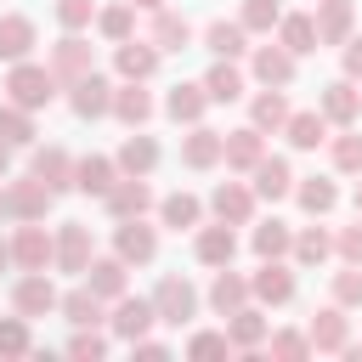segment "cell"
I'll use <instances>...</instances> for the list:
<instances>
[{"mask_svg": "<svg viewBox=\"0 0 362 362\" xmlns=\"http://www.w3.org/2000/svg\"><path fill=\"white\" fill-rule=\"evenodd\" d=\"M57 90H62V79L51 74V62H34V57H23V62H11V74H6V102L28 107V113L51 107V102H57Z\"/></svg>", "mask_w": 362, "mask_h": 362, "instance_id": "6da1fadb", "label": "cell"}, {"mask_svg": "<svg viewBox=\"0 0 362 362\" xmlns=\"http://www.w3.org/2000/svg\"><path fill=\"white\" fill-rule=\"evenodd\" d=\"M51 260H57V232H45L40 221H17V232H11V266L45 272Z\"/></svg>", "mask_w": 362, "mask_h": 362, "instance_id": "7a4b0ae2", "label": "cell"}, {"mask_svg": "<svg viewBox=\"0 0 362 362\" xmlns=\"http://www.w3.org/2000/svg\"><path fill=\"white\" fill-rule=\"evenodd\" d=\"M153 305H158V322H170V328H181V322H192L198 317V288L187 283V277H158V288H153Z\"/></svg>", "mask_w": 362, "mask_h": 362, "instance_id": "3957f363", "label": "cell"}, {"mask_svg": "<svg viewBox=\"0 0 362 362\" xmlns=\"http://www.w3.org/2000/svg\"><path fill=\"white\" fill-rule=\"evenodd\" d=\"M153 322H158V305H153V300H141V294H119V300H113V317H107L113 339L136 345V339H147Z\"/></svg>", "mask_w": 362, "mask_h": 362, "instance_id": "277c9868", "label": "cell"}, {"mask_svg": "<svg viewBox=\"0 0 362 362\" xmlns=\"http://www.w3.org/2000/svg\"><path fill=\"white\" fill-rule=\"evenodd\" d=\"M57 300H62V294H57V283H51L45 272H23V277L11 283V311H23L28 322H34V317H51Z\"/></svg>", "mask_w": 362, "mask_h": 362, "instance_id": "5b68a950", "label": "cell"}, {"mask_svg": "<svg viewBox=\"0 0 362 362\" xmlns=\"http://www.w3.org/2000/svg\"><path fill=\"white\" fill-rule=\"evenodd\" d=\"M90 68H96L90 40H85V34H74V28H62V40L51 45V74H57L62 85H74V79H85Z\"/></svg>", "mask_w": 362, "mask_h": 362, "instance_id": "8992f818", "label": "cell"}, {"mask_svg": "<svg viewBox=\"0 0 362 362\" xmlns=\"http://www.w3.org/2000/svg\"><path fill=\"white\" fill-rule=\"evenodd\" d=\"M68 107H74L79 119H107V113H113V79L90 68L85 79L68 85Z\"/></svg>", "mask_w": 362, "mask_h": 362, "instance_id": "52a82bcc", "label": "cell"}, {"mask_svg": "<svg viewBox=\"0 0 362 362\" xmlns=\"http://www.w3.org/2000/svg\"><path fill=\"white\" fill-rule=\"evenodd\" d=\"M51 198H57V192H51V187H45L34 170H28V175H17V181L6 187L11 221H45V215H51Z\"/></svg>", "mask_w": 362, "mask_h": 362, "instance_id": "ba28073f", "label": "cell"}, {"mask_svg": "<svg viewBox=\"0 0 362 362\" xmlns=\"http://www.w3.org/2000/svg\"><path fill=\"white\" fill-rule=\"evenodd\" d=\"M102 204H107V215H113V221H136V215L158 209V198H153L147 175H119V181H113V192H107Z\"/></svg>", "mask_w": 362, "mask_h": 362, "instance_id": "9c48e42d", "label": "cell"}, {"mask_svg": "<svg viewBox=\"0 0 362 362\" xmlns=\"http://www.w3.org/2000/svg\"><path fill=\"white\" fill-rule=\"evenodd\" d=\"M96 255H90V226L85 221H62L57 226V272H68V277H85V266H90Z\"/></svg>", "mask_w": 362, "mask_h": 362, "instance_id": "30bf717a", "label": "cell"}, {"mask_svg": "<svg viewBox=\"0 0 362 362\" xmlns=\"http://www.w3.org/2000/svg\"><path fill=\"white\" fill-rule=\"evenodd\" d=\"M255 187H243V181H221L215 192H209V209H215V221H226V226H249L255 221Z\"/></svg>", "mask_w": 362, "mask_h": 362, "instance_id": "8fae6325", "label": "cell"}, {"mask_svg": "<svg viewBox=\"0 0 362 362\" xmlns=\"http://www.w3.org/2000/svg\"><path fill=\"white\" fill-rule=\"evenodd\" d=\"M113 255L124 260V266H147L153 255H158V232L136 215V221H119V232H113Z\"/></svg>", "mask_w": 362, "mask_h": 362, "instance_id": "7c38bea8", "label": "cell"}, {"mask_svg": "<svg viewBox=\"0 0 362 362\" xmlns=\"http://www.w3.org/2000/svg\"><path fill=\"white\" fill-rule=\"evenodd\" d=\"M249 68H255V79H260V85H277V90H288V85H294V68H300V57H294L288 45H255Z\"/></svg>", "mask_w": 362, "mask_h": 362, "instance_id": "4fadbf2b", "label": "cell"}, {"mask_svg": "<svg viewBox=\"0 0 362 362\" xmlns=\"http://www.w3.org/2000/svg\"><path fill=\"white\" fill-rule=\"evenodd\" d=\"M221 153H226V136H221V130L187 124V136H181V164H187V170H215Z\"/></svg>", "mask_w": 362, "mask_h": 362, "instance_id": "5bb4252c", "label": "cell"}, {"mask_svg": "<svg viewBox=\"0 0 362 362\" xmlns=\"http://www.w3.org/2000/svg\"><path fill=\"white\" fill-rule=\"evenodd\" d=\"M119 175H124V170H119V158H102V153H85V158L74 164V192H85V198H107Z\"/></svg>", "mask_w": 362, "mask_h": 362, "instance_id": "9a60e30c", "label": "cell"}, {"mask_svg": "<svg viewBox=\"0 0 362 362\" xmlns=\"http://www.w3.org/2000/svg\"><path fill=\"white\" fill-rule=\"evenodd\" d=\"M249 294L260 305H288L294 300V272L283 260H260V272H249Z\"/></svg>", "mask_w": 362, "mask_h": 362, "instance_id": "2e32d148", "label": "cell"}, {"mask_svg": "<svg viewBox=\"0 0 362 362\" xmlns=\"http://www.w3.org/2000/svg\"><path fill=\"white\" fill-rule=\"evenodd\" d=\"M317 40L322 45H345L356 34V0H317Z\"/></svg>", "mask_w": 362, "mask_h": 362, "instance_id": "e0dca14e", "label": "cell"}, {"mask_svg": "<svg viewBox=\"0 0 362 362\" xmlns=\"http://www.w3.org/2000/svg\"><path fill=\"white\" fill-rule=\"evenodd\" d=\"M34 45H40L34 17H23V11H0V62H23V57H34Z\"/></svg>", "mask_w": 362, "mask_h": 362, "instance_id": "ac0fdd59", "label": "cell"}, {"mask_svg": "<svg viewBox=\"0 0 362 362\" xmlns=\"http://www.w3.org/2000/svg\"><path fill=\"white\" fill-rule=\"evenodd\" d=\"M158 57H164V51H158L153 40H124V45H113V68H119V79H141V85H147V79L158 74Z\"/></svg>", "mask_w": 362, "mask_h": 362, "instance_id": "d6986e66", "label": "cell"}, {"mask_svg": "<svg viewBox=\"0 0 362 362\" xmlns=\"http://www.w3.org/2000/svg\"><path fill=\"white\" fill-rule=\"evenodd\" d=\"M317 107H322V119L339 124V130L356 124V113H362V90H356V79H334V85H322Z\"/></svg>", "mask_w": 362, "mask_h": 362, "instance_id": "ffe728a7", "label": "cell"}, {"mask_svg": "<svg viewBox=\"0 0 362 362\" xmlns=\"http://www.w3.org/2000/svg\"><path fill=\"white\" fill-rule=\"evenodd\" d=\"M260 158H266V130H255V124H243V130H226V153H221V164H226V170L249 175Z\"/></svg>", "mask_w": 362, "mask_h": 362, "instance_id": "44dd1931", "label": "cell"}, {"mask_svg": "<svg viewBox=\"0 0 362 362\" xmlns=\"http://www.w3.org/2000/svg\"><path fill=\"white\" fill-rule=\"evenodd\" d=\"M74 164H79V158L51 141V147H34V164H28V170H34L51 192H74Z\"/></svg>", "mask_w": 362, "mask_h": 362, "instance_id": "7402d4cb", "label": "cell"}, {"mask_svg": "<svg viewBox=\"0 0 362 362\" xmlns=\"http://www.w3.org/2000/svg\"><path fill=\"white\" fill-rule=\"evenodd\" d=\"M249 187H255V198L260 204H277V198H288L294 192V170H288V158H260L255 170H249Z\"/></svg>", "mask_w": 362, "mask_h": 362, "instance_id": "603a6c76", "label": "cell"}, {"mask_svg": "<svg viewBox=\"0 0 362 362\" xmlns=\"http://www.w3.org/2000/svg\"><path fill=\"white\" fill-rule=\"evenodd\" d=\"M226 334H232V351H260V345L272 339V322H266L260 300H255V305H238V311L226 317Z\"/></svg>", "mask_w": 362, "mask_h": 362, "instance_id": "cb8c5ba5", "label": "cell"}, {"mask_svg": "<svg viewBox=\"0 0 362 362\" xmlns=\"http://www.w3.org/2000/svg\"><path fill=\"white\" fill-rule=\"evenodd\" d=\"M305 334H311V351H345V345H351V317H345V305H322V311L305 322Z\"/></svg>", "mask_w": 362, "mask_h": 362, "instance_id": "d4e9b609", "label": "cell"}, {"mask_svg": "<svg viewBox=\"0 0 362 362\" xmlns=\"http://www.w3.org/2000/svg\"><path fill=\"white\" fill-rule=\"evenodd\" d=\"M192 255H198L204 266H232V255H238V232H232L226 221H215V226H198V238H192Z\"/></svg>", "mask_w": 362, "mask_h": 362, "instance_id": "484cf974", "label": "cell"}, {"mask_svg": "<svg viewBox=\"0 0 362 362\" xmlns=\"http://www.w3.org/2000/svg\"><path fill=\"white\" fill-rule=\"evenodd\" d=\"M102 305H107V300H102L90 283H79V288H68V294L57 300V311H62L74 328H96V322H107V311H102Z\"/></svg>", "mask_w": 362, "mask_h": 362, "instance_id": "4316f807", "label": "cell"}, {"mask_svg": "<svg viewBox=\"0 0 362 362\" xmlns=\"http://www.w3.org/2000/svg\"><path fill=\"white\" fill-rule=\"evenodd\" d=\"M113 119H119V124H130V130H141V124L153 119V96L141 90V79L113 85Z\"/></svg>", "mask_w": 362, "mask_h": 362, "instance_id": "83f0119b", "label": "cell"}, {"mask_svg": "<svg viewBox=\"0 0 362 362\" xmlns=\"http://www.w3.org/2000/svg\"><path fill=\"white\" fill-rule=\"evenodd\" d=\"M283 136H288V147H294V153H317V147L328 141V119H322V107H305V113H288V124H283Z\"/></svg>", "mask_w": 362, "mask_h": 362, "instance_id": "f1b7e54d", "label": "cell"}, {"mask_svg": "<svg viewBox=\"0 0 362 362\" xmlns=\"http://www.w3.org/2000/svg\"><path fill=\"white\" fill-rule=\"evenodd\" d=\"M79 283H90V288L113 305V300L124 294V283H130V266H124L119 255H102V260H90V266H85V277H79Z\"/></svg>", "mask_w": 362, "mask_h": 362, "instance_id": "f546056e", "label": "cell"}, {"mask_svg": "<svg viewBox=\"0 0 362 362\" xmlns=\"http://www.w3.org/2000/svg\"><path fill=\"white\" fill-rule=\"evenodd\" d=\"M255 294H249V277L243 272H232V266H215V283H209V305L221 311V317H232L238 305H249Z\"/></svg>", "mask_w": 362, "mask_h": 362, "instance_id": "4dcf8cb0", "label": "cell"}, {"mask_svg": "<svg viewBox=\"0 0 362 362\" xmlns=\"http://www.w3.org/2000/svg\"><path fill=\"white\" fill-rule=\"evenodd\" d=\"M147 40H153L158 51H187V45H192V23H187L181 11H170V6H158V11H153Z\"/></svg>", "mask_w": 362, "mask_h": 362, "instance_id": "1f68e13d", "label": "cell"}, {"mask_svg": "<svg viewBox=\"0 0 362 362\" xmlns=\"http://www.w3.org/2000/svg\"><path fill=\"white\" fill-rule=\"evenodd\" d=\"M277 45H288L294 57H311L322 40H317V17L311 11H283V23H277Z\"/></svg>", "mask_w": 362, "mask_h": 362, "instance_id": "d6a6232c", "label": "cell"}, {"mask_svg": "<svg viewBox=\"0 0 362 362\" xmlns=\"http://www.w3.org/2000/svg\"><path fill=\"white\" fill-rule=\"evenodd\" d=\"M204 45H209V57H221V62H238V57H249V28L243 23H209L204 28Z\"/></svg>", "mask_w": 362, "mask_h": 362, "instance_id": "836d02e7", "label": "cell"}, {"mask_svg": "<svg viewBox=\"0 0 362 362\" xmlns=\"http://www.w3.org/2000/svg\"><path fill=\"white\" fill-rule=\"evenodd\" d=\"M204 107H209L204 79H198V85H170V96H164V113H170L175 124H204Z\"/></svg>", "mask_w": 362, "mask_h": 362, "instance_id": "e575fe53", "label": "cell"}, {"mask_svg": "<svg viewBox=\"0 0 362 362\" xmlns=\"http://www.w3.org/2000/svg\"><path fill=\"white\" fill-rule=\"evenodd\" d=\"M113 158H119V170H124V175H153V170H158V141H153V136H141V130H130V136L119 141V153H113Z\"/></svg>", "mask_w": 362, "mask_h": 362, "instance_id": "d590c367", "label": "cell"}, {"mask_svg": "<svg viewBox=\"0 0 362 362\" xmlns=\"http://www.w3.org/2000/svg\"><path fill=\"white\" fill-rule=\"evenodd\" d=\"M158 221H164L170 232H198V226H204V204H198L192 192H164V198H158Z\"/></svg>", "mask_w": 362, "mask_h": 362, "instance_id": "8d00e7d4", "label": "cell"}, {"mask_svg": "<svg viewBox=\"0 0 362 362\" xmlns=\"http://www.w3.org/2000/svg\"><path fill=\"white\" fill-rule=\"evenodd\" d=\"M288 113H294V107H288V96H283L277 85H266V90L249 102V124H255V130H272V136L288 124Z\"/></svg>", "mask_w": 362, "mask_h": 362, "instance_id": "74e56055", "label": "cell"}, {"mask_svg": "<svg viewBox=\"0 0 362 362\" xmlns=\"http://www.w3.org/2000/svg\"><path fill=\"white\" fill-rule=\"evenodd\" d=\"M96 34H102L107 45L136 40V6H130V0H119V6H96Z\"/></svg>", "mask_w": 362, "mask_h": 362, "instance_id": "f35d334b", "label": "cell"}, {"mask_svg": "<svg viewBox=\"0 0 362 362\" xmlns=\"http://www.w3.org/2000/svg\"><path fill=\"white\" fill-rule=\"evenodd\" d=\"M294 198H300L305 215H328V209L339 204V187H334L328 175H300V181H294Z\"/></svg>", "mask_w": 362, "mask_h": 362, "instance_id": "ab89813d", "label": "cell"}, {"mask_svg": "<svg viewBox=\"0 0 362 362\" xmlns=\"http://www.w3.org/2000/svg\"><path fill=\"white\" fill-rule=\"evenodd\" d=\"M249 243H255V255L260 260H283V255H294V232L272 215V221H260L255 232H249Z\"/></svg>", "mask_w": 362, "mask_h": 362, "instance_id": "60d3db41", "label": "cell"}, {"mask_svg": "<svg viewBox=\"0 0 362 362\" xmlns=\"http://www.w3.org/2000/svg\"><path fill=\"white\" fill-rule=\"evenodd\" d=\"M204 90H209V102H238V96H243V68L215 57V68L204 74Z\"/></svg>", "mask_w": 362, "mask_h": 362, "instance_id": "b9f144b4", "label": "cell"}, {"mask_svg": "<svg viewBox=\"0 0 362 362\" xmlns=\"http://www.w3.org/2000/svg\"><path fill=\"white\" fill-rule=\"evenodd\" d=\"M322 260H334V232H322V226L294 232V266H322Z\"/></svg>", "mask_w": 362, "mask_h": 362, "instance_id": "7bdbcfd3", "label": "cell"}, {"mask_svg": "<svg viewBox=\"0 0 362 362\" xmlns=\"http://www.w3.org/2000/svg\"><path fill=\"white\" fill-rule=\"evenodd\" d=\"M0 141L28 147V141H34V113H28V107H17V102H0Z\"/></svg>", "mask_w": 362, "mask_h": 362, "instance_id": "ee69618b", "label": "cell"}, {"mask_svg": "<svg viewBox=\"0 0 362 362\" xmlns=\"http://www.w3.org/2000/svg\"><path fill=\"white\" fill-rule=\"evenodd\" d=\"M34 351V334H28V317H0V356H28Z\"/></svg>", "mask_w": 362, "mask_h": 362, "instance_id": "f6af8a7d", "label": "cell"}, {"mask_svg": "<svg viewBox=\"0 0 362 362\" xmlns=\"http://www.w3.org/2000/svg\"><path fill=\"white\" fill-rule=\"evenodd\" d=\"M334 170L362 175V130H356V124H345V130L334 136Z\"/></svg>", "mask_w": 362, "mask_h": 362, "instance_id": "bcb514c9", "label": "cell"}, {"mask_svg": "<svg viewBox=\"0 0 362 362\" xmlns=\"http://www.w3.org/2000/svg\"><path fill=\"white\" fill-rule=\"evenodd\" d=\"M249 34H272L277 23H283V6L277 0H243V17H238Z\"/></svg>", "mask_w": 362, "mask_h": 362, "instance_id": "7dc6e473", "label": "cell"}, {"mask_svg": "<svg viewBox=\"0 0 362 362\" xmlns=\"http://www.w3.org/2000/svg\"><path fill=\"white\" fill-rule=\"evenodd\" d=\"M266 345H272V356H283V362H300V356H311V334H294V328H277Z\"/></svg>", "mask_w": 362, "mask_h": 362, "instance_id": "c3c4849f", "label": "cell"}, {"mask_svg": "<svg viewBox=\"0 0 362 362\" xmlns=\"http://www.w3.org/2000/svg\"><path fill=\"white\" fill-rule=\"evenodd\" d=\"M226 351H232V334L226 328H204V334L187 339V356H226Z\"/></svg>", "mask_w": 362, "mask_h": 362, "instance_id": "681fc988", "label": "cell"}, {"mask_svg": "<svg viewBox=\"0 0 362 362\" xmlns=\"http://www.w3.org/2000/svg\"><path fill=\"white\" fill-rule=\"evenodd\" d=\"M68 356H79V362H96V356H107V334H96V328H74V339H68Z\"/></svg>", "mask_w": 362, "mask_h": 362, "instance_id": "f907efd6", "label": "cell"}, {"mask_svg": "<svg viewBox=\"0 0 362 362\" xmlns=\"http://www.w3.org/2000/svg\"><path fill=\"white\" fill-rule=\"evenodd\" d=\"M334 305H362V266L345 260V272H334Z\"/></svg>", "mask_w": 362, "mask_h": 362, "instance_id": "816d5d0a", "label": "cell"}, {"mask_svg": "<svg viewBox=\"0 0 362 362\" xmlns=\"http://www.w3.org/2000/svg\"><path fill=\"white\" fill-rule=\"evenodd\" d=\"M57 23L74 28V34L90 28V23H96V0H57Z\"/></svg>", "mask_w": 362, "mask_h": 362, "instance_id": "f5cc1de1", "label": "cell"}, {"mask_svg": "<svg viewBox=\"0 0 362 362\" xmlns=\"http://www.w3.org/2000/svg\"><path fill=\"white\" fill-rule=\"evenodd\" d=\"M334 255H339V260H351V266H362V215H356L351 226H339V232H334Z\"/></svg>", "mask_w": 362, "mask_h": 362, "instance_id": "db71d44e", "label": "cell"}, {"mask_svg": "<svg viewBox=\"0 0 362 362\" xmlns=\"http://www.w3.org/2000/svg\"><path fill=\"white\" fill-rule=\"evenodd\" d=\"M339 62H345V79H362V34H351L339 45Z\"/></svg>", "mask_w": 362, "mask_h": 362, "instance_id": "11a10c76", "label": "cell"}, {"mask_svg": "<svg viewBox=\"0 0 362 362\" xmlns=\"http://www.w3.org/2000/svg\"><path fill=\"white\" fill-rule=\"evenodd\" d=\"M130 351H136V356H170V345H164V339H136Z\"/></svg>", "mask_w": 362, "mask_h": 362, "instance_id": "9f6ffc18", "label": "cell"}, {"mask_svg": "<svg viewBox=\"0 0 362 362\" xmlns=\"http://www.w3.org/2000/svg\"><path fill=\"white\" fill-rule=\"evenodd\" d=\"M6 170H11V141H0V181H6Z\"/></svg>", "mask_w": 362, "mask_h": 362, "instance_id": "6f0895ef", "label": "cell"}, {"mask_svg": "<svg viewBox=\"0 0 362 362\" xmlns=\"http://www.w3.org/2000/svg\"><path fill=\"white\" fill-rule=\"evenodd\" d=\"M11 266V238H0V272Z\"/></svg>", "mask_w": 362, "mask_h": 362, "instance_id": "680465c9", "label": "cell"}, {"mask_svg": "<svg viewBox=\"0 0 362 362\" xmlns=\"http://www.w3.org/2000/svg\"><path fill=\"white\" fill-rule=\"evenodd\" d=\"M130 6H141V11H158V6H164V0H130Z\"/></svg>", "mask_w": 362, "mask_h": 362, "instance_id": "91938a15", "label": "cell"}, {"mask_svg": "<svg viewBox=\"0 0 362 362\" xmlns=\"http://www.w3.org/2000/svg\"><path fill=\"white\" fill-rule=\"evenodd\" d=\"M6 215H11V204H6V187H0V221H6Z\"/></svg>", "mask_w": 362, "mask_h": 362, "instance_id": "94428289", "label": "cell"}, {"mask_svg": "<svg viewBox=\"0 0 362 362\" xmlns=\"http://www.w3.org/2000/svg\"><path fill=\"white\" fill-rule=\"evenodd\" d=\"M351 204H356V215H362V181H356V192H351Z\"/></svg>", "mask_w": 362, "mask_h": 362, "instance_id": "6125c7cd", "label": "cell"}]
</instances>
